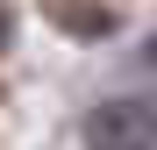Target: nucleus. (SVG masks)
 I'll return each mask as SVG.
<instances>
[{
	"label": "nucleus",
	"mask_w": 157,
	"mask_h": 150,
	"mask_svg": "<svg viewBox=\"0 0 157 150\" xmlns=\"http://www.w3.org/2000/svg\"><path fill=\"white\" fill-rule=\"evenodd\" d=\"M86 150H157V107L150 100H100L86 114Z\"/></svg>",
	"instance_id": "nucleus-1"
},
{
	"label": "nucleus",
	"mask_w": 157,
	"mask_h": 150,
	"mask_svg": "<svg viewBox=\"0 0 157 150\" xmlns=\"http://www.w3.org/2000/svg\"><path fill=\"white\" fill-rule=\"evenodd\" d=\"M43 14L57 21V29H71V36H107L114 29V7H100V0H43Z\"/></svg>",
	"instance_id": "nucleus-2"
},
{
	"label": "nucleus",
	"mask_w": 157,
	"mask_h": 150,
	"mask_svg": "<svg viewBox=\"0 0 157 150\" xmlns=\"http://www.w3.org/2000/svg\"><path fill=\"white\" fill-rule=\"evenodd\" d=\"M7 29H14V21H7V0H0V43H7Z\"/></svg>",
	"instance_id": "nucleus-3"
},
{
	"label": "nucleus",
	"mask_w": 157,
	"mask_h": 150,
	"mask_svg": "<svg viewBox=\"0 0 157 150\" xmlns=\"http://www.w3.org/2000/svg\"><path fill=\"white\" fill-rule=\"evenodd\" d=\"M143 57H150V71H157V36H150V50H143Z\"/></svg>",
	"instance_id": "nucleus-4"
}]
</instances>
